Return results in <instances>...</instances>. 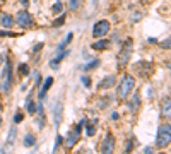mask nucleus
I'll return each instance as SVG.
<instances>
[{
	"mask_svg": "<svg viewBox=\"0 0 171 154\" xmlns=\"http://www.w3.org/2000/svg\"><path fill=\"white\" fill-rule=\"evenodd\" d=\"M116 84V79H115V75H110V77H104L103 80L99 82V87L101 89H108V87H113Z\"/></svg>",
	"mask_w": 171,
	"mask_h": 154,
	"instance_id": "9",
	"label": "nucleus"
},
{
	"mask_svg": "<svg viewBox=\"0 0 171 154\" xmlns=\"http://www.w3.org/2000/svg\"><path fill=\"white\" fill-rule=\"evenodd\" d=\"M0 152H3V149H2V147H0Z\"/></svg>",
	"mask_w": 171,
	"mask_h": 154,
	"instance_id": "37",
	"label": "nucleus"
},
{
	"mask_svg": "<svg viewBox=\"0 0 171 154\" xmlns=\"http://www.w3.org/2000/svg\"><path fill=\"white\" fill-rule=\"evenodd\" d=\"M26 110H28V113H29V115L36 113V106H34V103H33L31 100H28V101H26Z\"/></svg>",
	"mask_w": 171,
	"mask_h": 154,
	"instance_id": "16",
	"label": "nucleus"
},
{
	"mask_svg": "<svg viewBox=\"0 0 171 154\" xmlns=\"http://www.w3.org/2000/svg\"><path fill=\"white\" fill-rule=\"evenodd\" d=\"M86 127H87V135H89V137H91V135H94V134H96V128H94L93 125H91V127H89V125H86Z\"/></svg>",
	"mask_w": 171,
	"mask_h": 154,
	"instance_id": "23",
	"label": "nucleus"
},
{
	"mask_svg": "<svg viewBox=\"0 0 171 154\" xmlns=\"http://www.w3.org/2000/svg\"><path fill=\"white\" fill-rule=\"evenodd\" d=\"M140 19H142V14H140V12L133 14V21H140Z\"/></svg>",
	"mask_w": 171,
	"mask_h": 154,
	"instance_id": "28",
	"label": "nucleus"
},
{
	"mask_svg": "<svg viewBox=\"0 0 171 154\" xmlns=\"http://www.w3.org/2000/svg\"><path fill=\"white\" fill-rule=\"evenodd\" d=\"M0 24H2L3 28H7V29L12 28L14 26V17L10 16V14H3V16L0 17Z\"/></svg>",
	"mask_w": 171,
	"mask_h": 154,
	"instance_id": "12",
	"label": "nucleus"
},
{
	"mask_svg": "<svg viewBox=\"0 0 171 154\" xmlns=\"http://www.w3.org/2000/svg\"><path fill=\"white\" fill-rule=\"evenodd\" d=\"M2 2H3V0H2Z\"/></svg>",
	"mask_w": 171,
	"mask_h": 154,
	"instance_id": "39",
	"label": "nucleus"
},
{
	"mask_svg": "<svg viewBox=\"0 0 171 154\" xmlns=\"http://www.w3.org/2000/svg\"><path fill=\"white\" fill-rule=\"evenodd\" d=\"M52 84H53V77H46V79H45V84H43V89L39 91V100H45L46 91L52 87Z\"/></svg>",
	"mask_w": 171,
	"mask_h": 154,
	"instance_id": "10",
	"label": "nucleus"
},
{
	"mask_svg": "<svg viewBox=\"0 0 171 154\" xmlns=\"http://www.w3.org/2000/svg\"><path fill=\"white\" fill-rule=\"evenodd\" d=\"M111 118H113V120H118L120 115H118V113H113V115H111Z\"/></svg>",
	"mask_w": 171,
	"mask_h": 154,
	"instance_id": "34",
	"label": "nucleus"
},
{
	"mask_svg": "<svg viewBox=\"0 0 171 154\" xmlns=\"http://www.w3.org/2000/svg\"><path fill=\"white\" fill-rule=\"evenodd\" d=\"M110 46H111V41H108V39H99V41H96L93 45V48L98 50V51H103V50H108Z\"/></svg>",
	"mask_w": 171,
	"mask_h": 154,
	"instance_id": "11",
	"label": "nucleus"
},
{
	"mask_svg": "<svg viewBox=\"0 0 171 154\" xmlns=\"http://www.w3.org/2000/svg\"><path fill=\"white\" fill-rule=\"evenodd\" d=\"M53 116H55V127H60L62 116H63V105H62V103H58V105L55 106V110H53Z\"/></svg>",
	"mask_w": 171,
	"mask_h": 154,
	"instance_id": "8",
	"label": "nucleus"
},
{
	"mask_svg": "<svg viewBox=\"0 0 171 154\" xmlns=\"http://www.w3.org/2000/svg\"><path fill=\"white\" fill-rule=\"evenodd\" d=\"M63 21H65V16H63V14H62V16H60V19H58L57 23H55V26H60V24H63Z\"/></svg>",
	"mask_w": 171,
	"mask_h": 154,
	"instance_id": "27",
	"label": "nucleus"
},
{
	"mask_svg": "<svg viewBox=\"0 0 171 154\" xmlns=\"http://www.w3.org/2000/svg\"><path fill=\"white\" fill-rule=\"evenodd\" d=\"M110 29H111V26L108 21H99V23H96L93 28V36L94 38H103V36H106L108 33H110Z\"/></svg>",
	"mask_w": 171,
	"mask_h": 154,
	"instance_id": "5",
	"label": "nucleus"
},
{
	"mask_svg": "<svg viewBox=\"0 0 171 154\" xmlns=\"http://www.w3.org/2000/svg\"><path fill=\"white\" fill-rule=\"evenodd\" d=\"M0 111H2V106H0ZM0 123H2V115H0Z\"/></svg>",
	"mask_w": 171,
	"mask_h": 154,
	"instance_id": "36",
	"label": "nucleus"
},
{
	"mask_svg": "<svg viewBox=\"0 0 171 154\" xmlns=\"http://www.w3.org/2000/svg\"><path fill=\"white\" fill-rule=\"evenodd\" d=\"M82 5V0H68V9L70 10H77Z\"/></svg>",
	"mask_w": 171,
	"mask_h": 154,
	"instance_id": "15",
	"label": "nucleus"
},
{
	"mask_svg": "<svg viewBox=\"0 0 171 154\" xmlns=\"http://www.w3.org/2000/svg\"><path fill=\"white\" fill-rule=\"evenodd\" d=\"M169 141H171V127H169V123H166V125H163L161 128H159L156 144H158L159 149H164V147L169 146Z\"/></svg>",
	"mask_w": 171,
	"mask_h": 154,
	"instance_id": "3",
	"label": "nucleus"
},
{
	"mask_svg": "<svg viewBox=\"0 0 171 154\" xmlns=\"http://www.w3.org/2000/svg\"><path fill=\"white\" fill-rule=\"evenodd\" d=\"M82 84H84V87H91V77H87V75H84L82 77Z\"/></svg>",
	"mask_w": 171,
	"mask_h": 154,
	"instance_id": "22",
	"label": "nucleus"
},
{
	"mask_svg": "<svg viewBox=\"0 0 171 154\" xmlns=\"http://www.w3.org/2000/svg\"><path fill=\"white\" fill-rule=\"evenodd\" d=\"M16 135H17V128H16V123H14V125L10 127V130H9V135H7V144L9 146H14V142H16Z\"/></svg>",
	"mask_w": 171,
	"mask_h": 154,
	"instance_id": "13",
	"label": "nucleus"
},
{
	"mask_svg": "<svg viewBox=\"0 0 171 154\" xmlns=\"http://www.w3.org/2000/svg\"><path fill=\"white\" fill-rule=\"evenodd\" d=\"M16 23L23 29H29V28L34 26V19H33V16L28 12V10H21V12L16 16Z\"/></svg>",
	"mask_w": 171,
	"mask_h": 154,
	"instance_id": "4",
	"label": "nucleus"
},
{
	"mask_svg": "<svg viewBox=\"0 0 171 154\" xmlns=\"http://www.w3.org/2000/svg\"><path fill=\"white\" fill-rule=\"evenodd\" d=\"M36 111H38V113H39V115H41V116H43V111H45V108H43V105H41V103H39V105H38V106H36Z\"/></svg>",
	"mask_w": 171,
	"mask_h": 154,
	"instance_id": "25",
	"label": "nucleus"
},
{
	"mask_svg": "<svg viewBox=\"0 0 171 154\" xmlns=\"http://www.w3.org/2000/svg\"><path fill=\"white\" fill-rule=\"evenodd\" d=\"M19 122H23V115H21V113H17L16 118H14V123H19Z\"/></svg>",
	"mask_w": 171,
	"mask_h": 154,
	"instance_id": "26",
	"label": "nucleus"
},
{
	"mask_svg": "<svg viewBox=\"0 0 171 154\" xmlns=\"http://www.w3.org/2000/svg\"><path fill=\"white\" fill-rule=\"evenodd\" d=\"M19 72H21V75H29V67L26 64H21L19 65Z\"/></svg>",
	"mask_w": 171,
	"mask_h": 154,
	"instance_id": "19",
	"label": "nucleus"
},
{
	"mask_svg": "<svg viewBox=\"0 0 171 154\" xmlns=\"http://www.w3.org/2000/svg\"><path fill=\"white\" fill-rule=\"evenodd\" d=\"M163 46H164V48H169V39H166V41L163 43Z\"/></svg>",
	"mask_w": 171,
	"mask_h": 154,
	"instance_id": "32",
	"label": "nucleus"
},
{
	"mask_svg": "<svg viewBox=\"0 0 171 154\" xmlns=\"http://www.w3.org/2000/svg\"><path fill=\"white\" fill-rule=\"evenodd\" d=\"M14 33H9V31H0V36H12Z\"/></svg>",
	"mask_w": 171,
	"mask_h": 154,
	"instance_id": "30",
	"label": "nucleus"
},
{
	"mask_svg": "<svg viewBox=\"0 0 171 154\" xmlns=\"http://www.w3.org/2000/svg\"><path fill=\"white\" fill-rule=\"evenodd\" d=\"M53 14H62V10H63V3L62 2H57L55 5H53Z\"/></svg>",
	"mask_w": 171,
	"mask_h": 154,
	"instance_id": "18",
	"label": "nucleus"
},
{
	"mask_svg": "<svg viewBox=\"0 0 171 154\" xmlns=\"http://www.w3.org/2000/svg\"><path fill=\"white\" fill-rule=\"evenodd\" d=\"M163 116L164 118H169V100H166V105L163 108Z\"/></svg>",
	"mask_w": 171,
	"mask_h": 154,
	"instance_id": "20",
	"label": "nucleus"
},
{
	"mask_svg": "<svg viewBox=\"0 0 171 154\" xmlns=\"http://www.w3.org/2000/svg\"><path fill=\"white\" fill-rule=\"evenodd\" d=\"M140 2H145V0H140Z\"/></svg>",
	"mask_w": 171,
	"mask_h": 154,
	"instance_id": "38",
	"label": "nucleus"
},
{
	"mask_svg": "<svg viewBox=\"0 0 171 154\" xmlns=\"http://www.w3.org/2000/svg\"><path fill=\"white\" fill-rule=\"evenodd\" d=\"M81 128H82V127L79 125L74 132H68V135H67V142H65L68 149H70V147H74V146L79 142V139H81Z\"/></svg>",
	"mask_w": 171,
	"mask_h": 154,
	"instance_id": "7",
	"label": "nucleus"
},
{
	"mask_svg": "<svg viewBox=\"0 0 171 154\" xmlns=\"http://www.w3.org/2000/svg\"><path fill=\"white\" fill-rule=\"evenodd\" d=\"M115 151V137L111 134H108L106 137H104L103 144H101V152L103 154H110Z\"/></svg>",
	"mask_w": 171,
	"mask_h": 154,
	"instance_id": "6",
	"label": "nucleus"
},
{
	"mask_svg": "<svg viewBox=\"0 0 171 154\" xmlns=\"http://www.w3.org/2000/svg\"><path fill=\"white\" fill-rule=\"evenodd\" d=\"M10 87H12V67H10V64L7 62V64L3 65L2 75H0V91L9 93Z\"/></svg>",
	"mask_w": 171,
	"mask_h": 154,
	"instance_id": "2",
	"label": "nucleus"
},
{
	"mask_svg": "<svg viewBox=\"0 0 171 154\" xmlns=\"http://www.w3.org/2000/svg\"><path fill=\"white\" fill-rule=\"evenodd\" d=\"M139 105H140V96H139V94H135V96H133V103H132L130 108L135 110V108H139Z\"/></svg>",
	"mask_w": 171,
	"mask_h": 154,
	"instance_id": "21",
	"label": "nucleus"
},
{
	"mask_svg": "<svg viewBox=\"0 0 171 154\" xmlns=\"http://www.w3.org/2000/svg\"><path fill=\"white\" fill-rule=\"evenodd\" d=\"M21 3H23L24 7H28L29 5V0H21Z\"/></svg>",
	"mask_w": 171,
	"mask_h": 154,
	"instance_id": "33",
	"label": "nucleus"
},
{
	"mask_svg": "<svg viewBox=\"0 0 171 154\" xmlns=\"http://www.w3.org/2000/svg\"><path fill=\"white\" fill-rule=\"evenodd\" d=\"M34 144H36V137L33 134H26V137H24V146H26V147H33Z\"/></svg>",
	"mask_w": 171,
	"mask_h": 154,
	"instance_id": "14",
	"label": "nucleus"
},
{
	"mask_svg": "<svg viewBox=\"0 0 171 154\" xmlns=\"http://www.w3.org/2000/svg\"><path fill=\"white\" fill-rule=\"evenodd\" d=\"M133 87H135V79L132 75H123L118 84V89H116V96L120 100H127L128 94L133 91Z\"/></svg>",
	"mask_w": 171,
	"mask_h": 154,
	"instance_id": "1",
	"label": "nucleus"
},
{
	"mask_svg": "<svg viewBox=\"0 0 171 154\" xmlns=\"http://www.w3.org/2000/svg\"><path fill=\"white\" fill-rule=\"evenodd\" d=\"M3 62H5V57H3V55H0V64H3Z\"/></svg>",
	"mask_w": 171,
	"mask_h": 154,
	"instance_id": "35",
	"label": "nucleus"
},
{
	"mask_svg": "<svg viewBox=\"0 0 171 154\" xmlns=\"http://www.w3.org/2000/svg\"><path fill=\"white\" fill-rule=\"evenodd\" d=\"M41 48H43V43H38V45L33 48V51H38V50H41Z\"/></svg>",
	"mask_w": 171,
	"mask_h": 154,
	"instance_id": "31",
	"label": "nucleus"
},
{
	"mask_svg": "<svg viewBox=\"0 0 171 154\" xmlns=\"http://www.w3.org/2000/svg\"><path fill=\"white\" fill-rule=\"evenodd\" d=\"M98 65H99V60H93V62H89V64H87L86 67L82 69V70H86V72H87V70H93V69H96Z\"/></svg>",
	"mask_w": 171,
	"mask_h": 154,
	"instance_id": "17",
	"label": "nucleus"
},
{
	"mask_svg": "<svg viewBox=\"0 0 171 154\" xmlns=\"http://www.w3.org/2000/svg\"><path fill=\"white\" fill-rule=\"evenodd\" d=\"M144 152L145 154H152V152H154V149H152V147H144Z\"/></svg>",
	"mask_w": 171,
	"mask_h": 154,
	"instance_id": "29",
	"label": "nucleus"
},
{
	"mask_svg": "<svg viewBox=\"0 0 171 154\" xmlns=\"http://www.w3.org/2000/svg\"><path fill=\"white\" fill-rule=\"evenodd\" d=\"M62 142H63V137H62V135H58V137H57V144H55V149H53V151H57V149L60 147Z\"/></svg>",
	"mask_w": 171,
	"mask_h": 154,
	"instance_id": "24",
	"label": "nucleus"
}]
</instances>
